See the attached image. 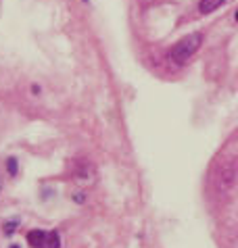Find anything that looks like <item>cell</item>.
<instances>
[{"instance_id": "5b68a950", "label": "cell", "mask_w": 238, "mask_h": 248, "mask_svg": "<svg viewBox=\"0 0 238 248\" xmlns=\"http://www.w3.org/2000/svg\"><path fill=\"white\" fill-rule=\"evenodd\" d=\"M9 171H11V175H15V171H17V167H15V158H11V161H9Z\"/></svg>"}, {"instance_id": "6da1fadb", "label": "cell", "mask_w": 238, "mask_h": 248, "mask_svg": "<svg viewBox=\"0 0 238 248\" xmlns=\"http://www.w3.org/2000/svg\"><path fill=\"white\" fill-rule=\"evenodd\" d=\"M201 42H203V33H199V31H194V33H190V36L182 38L180 42L171 48V52H170L171 61H176V63H180V65H184L186 61L201 48Z\"/></svg>"}, {"instance_id": "3957f363", "label": "cell", "mask_w": 238, "mask_h": 248, "mask_svg": "<svg viewBox=\"0 0 238 248\" xmlns=\"http://www.w3.org/2000/svg\"><path fill=\"white\" fill-rule=\"evenodd\" d=\"M226 2V0H201V13H211Z\"/></svg>"}, {"instance_id": "277c9868", "label": "cell", "mask_w": 238, "mask_h": 248, "mask_svg": "<svg viewBox=\"0 0 238 248\" xmlns=\"http://www.w3.org/2000/svg\"><path fill=\"white\" fill-rule=\"evenodd\" d=\"M15 227H17V223L15 221H9V223H6V233H13V232H15Z\"/></svg>"}, {"instance_id": "8992f818", "label": "cell", "mask_w": 238, "mask_h": 248, "mask_svg": "<svg viewBox=\"0 0 238 248\" xmlns=\"http://www.w3.org/2000/svg\"><path fill=\"white\" fill-rule=\"evenodd\" d=\"M0 186H2V184H0Z\"/></svg>"}, {"instance_id": "7a4b0ae2", "label": "cell", "mask_w": 238, "mask_h": 248, "mask_svg": "<svg viewBox=\"0 0 238 248\" xmlns=\"http://www.w3.org/2000/svg\"><path fill=\"white\" fill-rule=\"evenodd\" d=\"M27 242L32 248H61L59 233L46 230H32L27 233Z\"/></svg>"}]
</instances>
